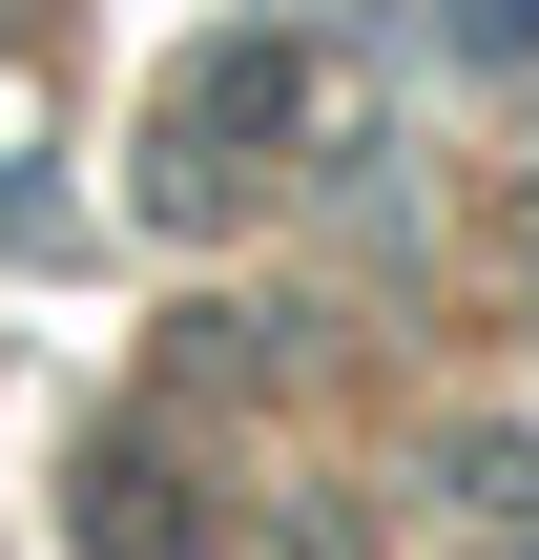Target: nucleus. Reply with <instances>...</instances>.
Returning <instances> with one entry per match:
<instances>
[{
	"instance_id": "obj_1",
	"label": "nucleus",
	"mask_w": 539,
	"mask_h": 560,
	"mask_svg": "<svg viewBox=\"0 0 539 560\" xmlns=\"http://www.w3.org/2000/svg\"><path fill=\"white\" fill-rule=\"evenodd\" d=\"M457 42H478V62H519V42H539V0H457Z\"/></svg>"
}]
</instances>
